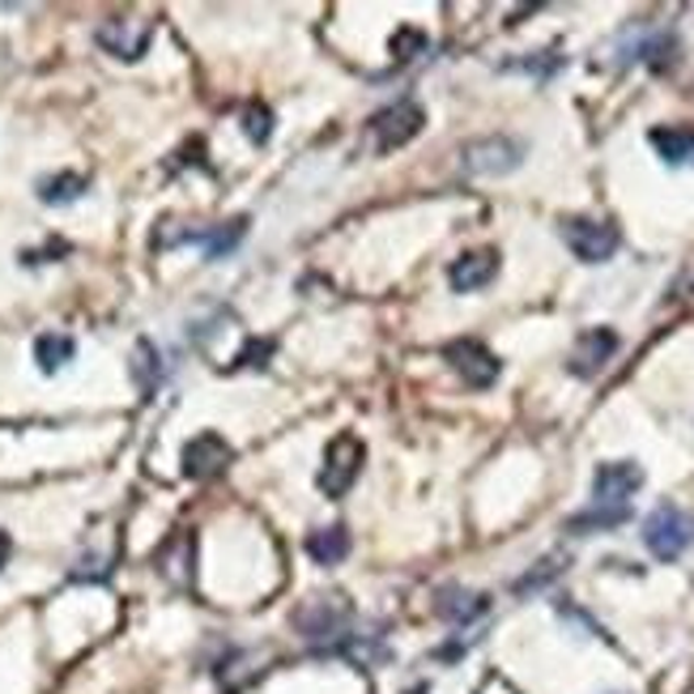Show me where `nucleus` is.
<instances>
[{"label": "nucleus", "instance_id": "obj_1", "mask_svg": "<svg viewBox=\"0 0 694 694\" xmlns=\"http://www.w3.org/2000/svg\"><path fill=\"white\" fill-rule=\"evenodd\" d=\"M643 545L652 559L661 563H677L694 545V520L673 503H661L648 520H643Z\"/></svg>", "mask_w": 694, "mask_h": 694}, {"label": "nucleus", "instance_id": "obj_2", "mask_svg": "<svg viewBox=\"0 0 694 694\" xmlns=\"http://www.w3.org/2000/svg\"><path fill=\"white\" fill-rule=\"evenodd\" d=\"M349 622H354V609L346 605V597H312L294 609V631L312 643H328V648H337L346 639Z\"/></svg>", "mask_w": 694, "mask_h": 694}, {"label": "nucleus", "instance_id": "obj_3", "mask_svg": "<svg viewBox=\"0 0 694 694\" xmlns=\"http://www.w3.org/2000/svg\"><path fill=\"white\" fill-rule=\"evenodd\" d=\"M362 460H367V447H362V440H358L354 431H341L337 440L328 443V452H324L319 490H324L328 499H341L349 486L358 481V474H362Z\"/></svg>", "mask_w": 694, "mask_h": 694}, {"label": "nucleus", "instance_id": "obj_4", "mask_svg": "<svg viewBox=\"0 0 694 694\" xmlns=\"http://www.w3.org/2000/svg\"><path fill=\"white\" fill-rule=\"evenodd\" d=\"M426 124V116H422V107L413 102V98H401V102H392V107H383L371 116V145H376V154H392V150H401V145H410L413 137L422 132Z\"/></svg>", "mask_w": 694, "mask_h": 694}, {"label": "nucleus", "instance_id": "obj_5", "mask_svg": "<svg viewBox=\"0 0 694 694\" xmlns=\"http://www.w3.org/2000/svg\"><path fill=\"white\" fill-rule=\"evenodd\" d=\"M563 239L575 260L584 264H605L614 260V252L622 248V235L614 221H597V218H567L563 221Z\"/></svg>", "mask_w": 694, "mask_h": 694}, {"label": "nucleus", "instance_id": "obj_6", "mask_svg": "<svg viewBox=\"0 0 694 694\" xmlns=\"http://www.w3.org/2000/svg\"><path fill=\"white\" fill-rule=\"evenodd\" d=\"M524 162V141L516 137H477L460 150V166L469 175H511Z\"/></svg>", "mask_w": 694, "mask_h": 694}, {"label": "nucleus", "instance_id": "obj_7", "mask_svg": "<svg viewBox=\"0 0 694 694\" xmlns=\"http://www.w3.org/2000/svg\"><path fill=\"white\" fill-rule=\"evenodd\" d=\"M443 362H447L456 376L465 379L469 388H477V392L495 388V383H499V371H503V362H499L490 349L481 346V341H474V337L447 341V346H443Z\"/></svg>", "mask_w": 694, "mask_h": 694}, {"label": "nucleus", "instance_id": "obj_8", "mask_svg": "<svg viewBox=\"0 0 694 694\" xmlns=\"http://www.w3.org/2000/svg\"><path fill=\"white\" fill-rule=\"evenodd\" d=\"M150 39H154V26L141 18H107L95 31V43L116 61H141L150 52Z\"/></svg>", "mask_w": 694, "mask_h": 694}, {"label": "nucleus", "instance_id": "obj_9", "mask_svg": "<svg viewBox=\"0 0 694 694\" xmlns=\"http://www.w3.org/2000/svg\"><path fill=\"white\" fill-rule=\"evenodd\" d=\"M248 235V218L221 221V226H205V230H175V235H159V248H175V243H196L205 260H221L230 256Z\"/></svg>", "mask_w": 694, "mask_h": 694}, {"label": "nucleus", "instance_id": "obj_10", "mask_svg": "<svg viewBox=\"0 0 694 694\" xmlns=\"http://www.w3.org/2000/svg\"><path fill=\"white\" fill-rule=\"evenodd\" d=\"M643 486V469L635 460H609L593 477V503L597 507H631L635 490Z\"/></svg>", "mask_w": 694, "mask_h": 694}, {"label": "nucleus", "instance_id": "obj_11", "mask_svg": "<svg viewBox=\"0 0 694 694\" xmlns=\"http://www.w3.org/2000/svg\"><path fill=\"white\" fill-rule=\"evenodd\" d=\"M618 333L614 328H584L579 337H575V349H571V362L567 371L575 379H593L605 371V362L618 354Z\"/></svg>", "mask_w": 694, "mask_h": 694}, {"label": "nucleus", "instance_id": "obj_12", "mask_svg": "<svg viewBox=\"0 0 694 694\" xmlns=\"http://www.w3.org/2000/svg\"><path fill=\"white\" fill-rule=\"evenodd\" d=\"M230 460H235V452H230V443L221 440L218 431H200L196 440L184 443V477H192V481L218 477Z\"/></svg>", "mask_w": 694, "mask_h": 694}, {"label": "nucleus", "instance_id": "obj_13", "mask_svg": "<svg viewBox=\"0 0 694 694\" xmlns=\"http://www.w3.org/2000/svg\"><path fill=\"white\" fill-rule=\"evenodd\" d=\"M499 278V252L481 248V252H465L452 260L447 269V282L456 294H474V290H486V285Z\"/></svg>", "mask_w": 694, "mask_h": 694}, {"label": "nucleus", "instance_id": "obj_14", "mask_svg": "<svg viewBox=\"0 0 694 694\" xmlns=\"http://www.w3.org/2000/svg\"><path fill=\"white\" fill-rule=\"evenodd\" d=\"M486 609H490V597L469 593V588H440V597H435V614L452 627H469Z\"/></svg>", "mask_w": 694, "mask_h": 694}, {"label": "nucleus", "instance_id": "obj_15", "mask_svg": "<svg viewBox=\"0 0 694 694\" xmlns=\"http://www.w3.org/2000/svg\"><path fill=\"white\" fill-rule=\"evenodd\" d=\"M627 61H639V64H648V68H657V73H664L669 64L677 61V34L673 31H639V39H635L631 52H627Z\"/></svg>", "mask_w": 694, "mask_h": 694}, {"label": "nucleus", "instance_id": "obj_16", "mask_svg": "<svg viewBox=\"0 0 694 694\" xmlns=\"http://www.w3.org/2000/svg\"><path fill=\"white\" fill-rule=\"evenodd\" d=\"M631 520V507H584V511H575L567 520V533L571 536H593V533H614V529H622Z\"/></svg>", "mask_w": 694, "mask_h": 694}, {"label": "nucleus", "instance_id": "obj_17", "mask_svg": "<svg viewBox=\"0 0 694 694\" xmlns=\"http://www.w3.org/2000/svg\"><path fill=\"white\" fill-rule=\"evenodd\" d=\"M307 554L316 567H337L349 559V533L346 524H328V529H316L307 536Z\"/></svg>", "mask_w": 694, "mask_h": 694}, {"label": "nucleus", "instance_id": "obj_18", "mask_svg": "<svg viewBox=\"0 0 694 694\" xmlns=\"http://www.w3.org/2000/svg\"><path fill=\"white\" fill-rule=\"evenodd\" d=\"M648 141L669 166H691L694 162V128H652Z\"/></svg>", "mask_w": 694, "mask_h": 694}, {"label": "nucleus", "instance_id": "obj_19", "mask_svg": "<svg viewBox=\"0 0 694 694\" xmlns=\"http://www.w3.org/2000/svg\"><path fill=\"white\" fill-rule=\"evenodd\" d=\"M73 354H77V341H73L68 333H43V337L34 341V362H39L43 376H56L61 367H68Z\"/></svg>", "mask_w": 694, "mask_h": 694}, {"label": "nucleus", "instance_id": "obj_20", "mask_svg": "<svg viewBox=\"0 0 694 694\" xmlns=\"http://www.w3.org/2000/svg\"><path fill=\"white\" fill-rule=\"evenodd\" d=\"M90 188V180L86 175H77V171H61V175H47V180H39V200L43 205H73V200H82Z\"/></svg>", "mask_w": 694, "mask_h": 694}, {"label": "nucleus", "instance_id": "obj_21", "mask_svg": "<svg viewBox=\"0 0 694 694\" xmlns=\"http://www.w3.org/2000/svg\"><path fill=\"white\" fill-rule=\"evenodd\" d=\"M159 349H154V341H137V349H132V379H137V388L150 397L154 388H159Z\"/></svg>", "mask_w": 694, "mask_h": 694}, {"label": "nucleus", "instance_id": "obj_22", "mask_svg": "<svg viewBox=\"0 0 694 694\" xmlns=\"http://www.w3.org/2000/svg\"><path fill=\"white\" fill-rule=\"evenodd\" d=\"M243 132H248L252 145H264L273 137V111L269 107H248L243 111Z\"/></svg>", "mask_w": 694, "mask_h": 694}, {"label": "nucleus", "instance_id": "obj_23", "mask_svg": "<svg viewBox=\"0 0 694 694\" xmlns=\"http://www.w3.org/2000/svg\"><path fill=\"white\" fill-rule=\"evenodd\" d=\"M559 563H563V559H545V563H536V571H529L524 579H516V593L524 597V593H536V588H545L550 579H559V571H563Z\"/></svg>", "mask_w": 694, "mask_h": 694}, {"label": "nucleus", "instance_id": "obj_24", "mask_svg": "<svg viewBox=\"0 0 694 694\" xmlns=\"http://www.w3.org/2000/svg\"><path fill=\"white\" fill-rule=\"evenodd\" d=\"M422 52H426V34L410 31V26L397 31V39H392V56H397V61H413V56H422Z\"/></svg>", "mask_w": 694, "mask_h": 694}, {"label": "nucleus", "instance_id": "obj_25", "mask_svg": "<svg viewBox=\"0 0 694 694\" xmlns=\"http://www.w3.org/2000/svg\"><path fill=\"white\" fill-rule=\"evenodd\" d=\"M273 341H269V337H264V341H248V346H243V354H239V358H235V367H264V362H269V358H273Z\"/></svg>", "mask_w": 694, "mask_h": 694}, {"label": "nucleus", "instance_id": "obj_26", "mask_svg": "<svg viewBox=\"0 0 694 694\" xmlns=\"http://www.w3.org/2000/svg\"><path fill=\"white\" fill-rule=\"evenodd\" d=\"M9 554H13V541H9V533H4V529H0V567H4V563H9Z\"/></svg>", "mask_w": 694, "mask_h": 694}]
</instances>
